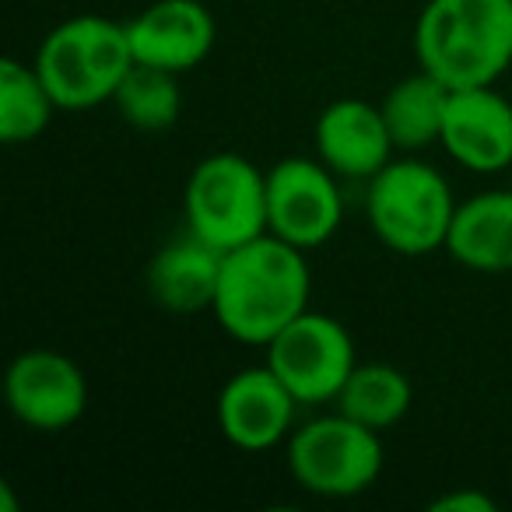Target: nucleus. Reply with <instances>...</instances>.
I'll use <instances>...</instances> for the list:
<instances>
[{
    "label": "nucleus",
    "mask_w": 512,
    "mask_h": 512,
    "mask_svg": "<svg viewBox=\"0 0 512 512\" xmlns=\"http://www.w3.org/2000/svg\"><path fill=\"white\" fill-rule=\"evenodd\" d=\"M341 176L320 158H281L267 169V232L299 249H320L341 232Z\"/></svg>",
    "instance_id": "obj_8"
},
{
    "label": "nucleus",
    "mask_w": 512,
    "mask_h": 512,
    "mask_svg": "<svg viewBox=\"0 0 512 512\" xmlns=\"http://www.w3.org/2000/svg\"><path fill=\"white\" fill-rule=\"evenodd\" d=\"M299 407L302 404L292 397V390L264 362L225 379L214 400V418L228 446L242 453H267L295 432Z\"/></svg>",
    "instance_id": "obj_10"
},
{
    "label": "nucleus",
    "mask_w": 512,
    "mask_h": 512,
    "mask_svg": "<svg viewBox=\"0 0 512 512\" xmlns=\"http://www.w3.org/2000/svg\"><path fill=\"white\" fill-rule=\"evenodd\" d=\"M309 288L306 249L267 232L225 253L211 316L232 341L267 348L309 309Z\"/></svg>",
    "instance_id": "obj_1"
},
{
    "label": "nucleus",
    "mask_w": 512,
    "mask_h": 512,
    "mask_svg": "<svg viewBox=\"0 0 512 512\" xmlns=\"http://www.w3.org/2000/svg\"><path fill=\"white\" fill-rule=\"evenodd\" d=\"M288 474L302 491L320 498L365 495L383 474V432L348 418L344 411L320 414L299 425L285 442Z\"/></svg>",
    "instance_id": "obj_6"
},
{
    "label": "nucleus",
    "mask_w": 512,
    "mask_h": 512,
    "mask_svg": "<svg viewBox=\"0 0 512 512\" xmlns=\"http://www.w3.org/2000/svg\"><path fill=\"white\" fill-rule=\"evenodd\" d=\"M428 509L432 512H495L498 502L481 488H453L435 498Z\"/></svg>",
    "instance_id": "obj_20"
},
{
    "label": "nucleus",
    "mask_w": 512,
    "mask_h": 512,
    "mask_svg": "<svg viewBox=\"0 0 512 512\" xmlns=\"http://www.w3.org/2000/svg\"><path fill=\"white\" fill-rule=\"evenodd\" d=\"M186 232L228 249L267 235V172L239 151H218L193 165L183 190Z\"/></svg>",
    "instance_id": "obj_5"
},
{
    "label": "nucleus",
    "mask_w": 512,
    "mask_h": 512,
    "mask_svg": "<svg viewBox=\"0 0 512 512\" xmlns=\"http://www.w3.org/2000/svg\"><path fill=\"white\" fill-rule=\"evenodd\" d=\"M509 176H512V165H509Z\"/></svg>",
    "instance_id": "obj_22"
},
{
    "label": "nucleus",
    "mask_w": 512,
    "mask_h": 512,
    "mask_svg": "<svg viewBox=\"0 0 512 512\" xmlns=\"http://www.w3.org/2000/svg\"><path fill=\"white\" fill-rule=\"evenodd\" d=\"M264 351L267 369L292 390L302 407L334 404L358 365L348 327L313 309L295 316Z\"/></svg>",
    "instance_id": "obj_7"
},
{
    "label": "nucleus",
    "mask_w": 512,
    "mask_h": 512,
    "mask_svg": "<svg viewBox=\"0 0 512 512\" xmlns=\"http://www.w3.org/2000/svg\"><path fill=\"white\" fill-rule=\"evenodd\" d=\"M439 144L467 172H509L512 165V102L495 85L449 88Z\"/></svg>",
    "instance_id": "obj_11"
},
{
    "label": "nucleus",
    "mask_w": 512,
    "mask_h": 512,
    "mask_svg": "<svg viewBox=\"0 0 512 512\" xmlns=\"http://www.w3.org/2000/svg\"><path fill=\"white\" fill-rule=\"evenodd\" d=\"M0 512H18L15 491H11V481H0Z\"/></svg>",
    "instance_id": "obj_21"
},
{
    "label": "nucleus",
    "mask_w": 512,
    "mask_h": 512,
    "mask_svg": "<svg viewBox=\"0 0 512 512\" xmlns=\"http://www.w3.org/2000/svg\"><path fill=\"white\" fill-rule=\"evenodd\" d=\"M446 253L474 274H512V186L456 204Z\"/></svg>",
    "instance_id": "obj_14"
},
{
    "label": "nucleus",
    "mask_w": 512,
    "mask_h": 512,
    "mask_svg": "<svg viewBox=\"0 0 512 512\" xmlns=\"http://www.w3.org/2000/svg\"><path fill=\"white\" fill-rule=\"evenodd\" d=\"M127 36L137 64L186 74L211 57L218 25L200 0H155L127 22Z\"/></svg>",
    "instance_id": "obj_12"
},
{
    "label": "nucleus",
    "mask_w": 512,
    "mask_h": 512,
    "mask_svg": "<svg viewBox=\"0 0 512 512\" xmlns=\"http://www.w3.org/2000/svg\"><path fill=\"white\" fill-rule=\"evenodd\" d=\"M221 260L225 253L207 246L204 239L186 232V239H176L162 246L148 264V292L155 306L176 316H193L214 306L221 278Z\"/></svg>",
    "instance_id": "obj_15"
},
{
    "label": "nucleus",
    "mask_w": 512,
    "mask_h": 512,
    "mask_svg": "<svg viewBox=\"0 0 512 512\" xmlns=\"http://www.w3.org/2000/svg\"><path fill=\"white\" fill-rule=\"evenodd\" d=\"M414 57L449 88L495 85L512 67V0H428Z\"/></svg>",
    "instance_id": "obj_2"
},
{
    "label": "nucleus",
    "mask_w": 512,
    "mask_h": 512,
    "mask_svg": "<svg viewBox=\"0 0 512 512\" xmlns=\"http://www.w3.org/2000/svg\"><path fill=\"white\" fill-rule=\"evenodd\" d=\"M113 106L134 130L158 134L169 130L183 113V92H179V74L162 71V67L134 64L116 88Z\"/></svg>",
    "instance_id": "obj_19"
},
{
    "label": "nucleus",
    "mask_w": 512,
    "mask_h": 512,
    "mask_svg": "<svg viewBox=\"0 0 512 512\" xmlns=\"http://www.w3.org/2000/svg\"><path fill=\"white\" fill-rule=\"evenodd\" d=\"M32 64L60 109L85 113L116 99V88L137 60L127 25L106 15H78L46 32Z\"/></svg>",
    "instance_id": "obj_3"
},
{
    "label": "nucleus",
    "mask_w": 512,
    "mask_h": 512,
    "mask_svg": "<svg viewBox=\"0 0 512 512\" xmlns=\"http://www.w3.org/2000/svg\"><path fill=\"white\" fill-rule=\"evenodd\" d=\"M460 200L435 165L414 155L390 158L365 190V214L386 249L425 256L446 249V235Z\"/></svg>",
    "instance_id": "obj_4"
},
{
    "label": "nucleus",
    "mask_w": 512,
    "mask_h": 512,
    "mask_svg": "<svg viewBox=\"0 0 512 512\" xmlns=\"http://www.w3.org/2000/svg\"><path fill=\"white\" fill-rule=\"evenodd\" d=\"M414 404V386L390 362H358L334 407L376 432H390L407 418Z\"/></svg>",
    "instance_id": "obj_17"
},
{
    "label": "nucleus",
    "mask_w": 512,
    "mask_h": 512,
    "mask_svg": "<svg viewBox=\"0 0 512 512\" xmlns=\"http://www.w3.org/2000/svg\"><path fill=\"white\" fill-rule=\"evenodd\" d=\"M446 102H449V85H442L435 74L421 71V67L418 74L397 81L383 95V102H379L397 151L414 155V151L428 148V144H439Z\"/></svg>",
    "instance_id": "obj_16"
},
{
    "label": "nucleus",
    "mask_w": 512,
    "mask_h": 512,
    "mask_svg": "<svg viewBox=\"0 0 512 512\" xmlns=\"http://www.w3.org/2000/svg\"><path fill=\"white\" fill-rule=\"evenodd\" d=\"M46 81L39 78L36 64L8 57L0 64V141L4 144H25L46 134L57 113Z\"/></svg>",
    "instance_id": "obj_18"
},
{
    "label": "nucleus",
    "mask_w": 512,
    "mask_h": 512,
    "mask_svg": "<svg viewBox=\"0 0 512 512\" xmlns=\"http://www.w3.org/2000/svg\"><path fill=\"white\" fill-rule=\"evenodd\" d=\"M4 397L25 428L57 435L85 418L88 379L74 358L53 348H29L8 365Z\"/></svg>",
    "instance_id": "obj_9"
},
{
    "label": "nucleus",
    "mask_w": 512,
    "mask_h": 512,
    "mask_svg": "<svg viewBox=\"0 0 512 512\" xmlns=\"http://www.w3.org/2000/svg\"><path fill=\"white\" fill-rule=\"evenodd\" d=\"M316 158L341 179H365L369 183L393 158L397 144L383 120V109L365 99H337L320 113L313 130Z\"/></svg>",
    "instance_id": "obj_13"
}]
</instances>
